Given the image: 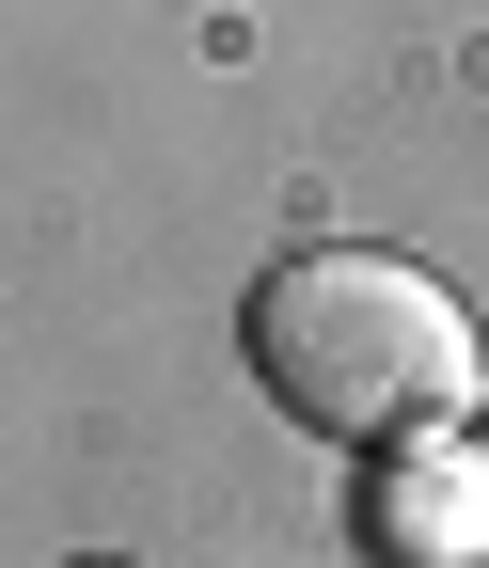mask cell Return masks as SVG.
Returning a JSON list of instances; mask_svg holds the SVG:
<instances>
[{
	"mask_svg": "<svg viewBox=\"0 0 489 568\" xmlns=\"http://www.w3.org/2000/svg\"><path fill=\"white\" fill-rule=\"evenodd\" d=\"M237 347L285 426L316 443H427L489 395V347H473V301L410 253H364V237H316L285 253L237 301Z\"/></svg>",
	"mask_w": 489,
	"mask_h": 568,
	"instance_id": "obj_1",
	"label": "cell"
},
{
	"mask_svg": "<svg viewBox=\"0 0 489 568\" xmlns=\"http://www.w3.org/2000/svg\"><path fill=\"white\" fill-rule=\"evenodd\" d=\"M80 568H111V552H80Z\"/></svg>",
	"mask_w": 489,
	"mask_h": 568,
	"instance_id": "obj_2",
	"label": "cell"
}]
</instances>
